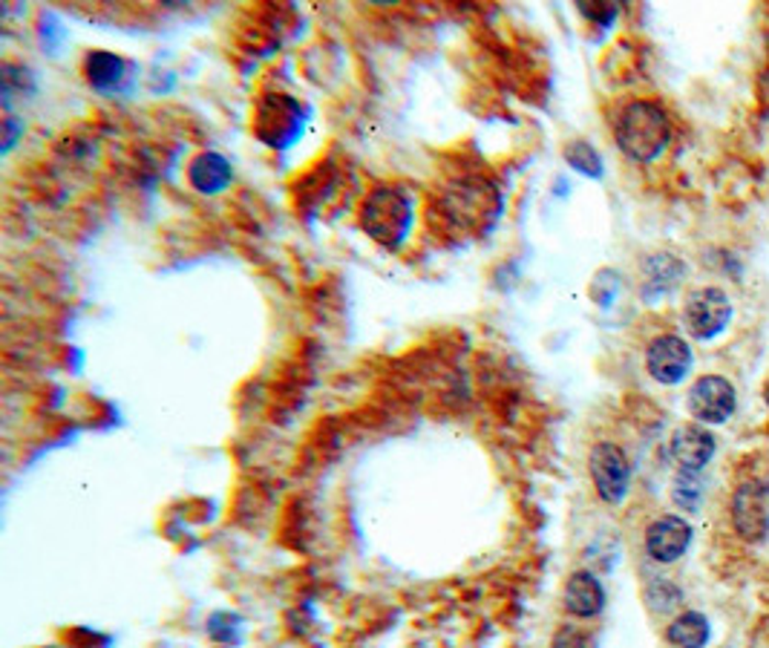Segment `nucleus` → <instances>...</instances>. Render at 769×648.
Listing matches in <instances>:
<instances>
[{"label": "nucleus", "instance_id": "f257e3e1", "mask_svg": "<svg viewBox=\"0 0 769 648\" xmlns=\"http://www.w3.org/2000/svg\"><path fill=\"white\" fill-rule=\"evenodd\" d=\"M614 138L628 159L648 165L655 161L671 142V122L657 101H628L614 119Z\"/></svg>", "mask_w": 769, "mask_h": 648}, {"label": "nucleus", "instance_id": "f03ea898", "mask_svg": "<svg viewBox=\"0 0 769 648\" xmlns=\"http://www.w3.org/2000/svg\"><path fill=\"white\" fill-rule=\"evenodd\" d=\"M360 225L372 239L387 248H398L410 234L412 202L398 188H378L366 197L360 208Z\"/></svg>", "mask_w": 769, "mask_h": 648}, {"label": "nucleus", "instance_id": "7ed1b4c3", "mask_svg": "<svg viewBox=\"0 0 769 648\" xmlns=\"http://www.w3.org/2000/svg\"><path fill=\"white\" fill-rule=\"evenodd\" d=\"M588 473L594 481L597 496L609 504H620L632 488V465L623 447L611 442H600L588 453Z\"/></svg>", "mask_w": 769, "mask_h": 648}, {"label": "nucleus", "instance_id": "20e7f679", "mask_svg": "<svg viewBox=\"0 0 769 648\" xmlns=\"http://www.w3.org/2000/svg\"><path fill=\"white\" fill-rule=\"evenodd\" d=\"M735 534L744 541H761L769 534V484L761 479L740 481L729 502Z\"/></svg>", "mask_w": 769, "mask_h": 648}, {"label": "nucleus", "instance_id": "39448f33", "mask_svg": "<svg viewBox=\"0 0 769 648\" xmlns=\"http://www.w3.org/2000/svg\"><path fill=\"white\" fill-rule=\"evenodd\" d=\"M732 321V300L724 289L717 286H703L694 289L683 305V323L689 335L698 340H712L729 326Z\"/></svg>", "mask_w": 769, "mask_h": 648}, {"label": "nucleus", "instance_id": "423d86ee", "mask_svg": "<svg viewBox=\"0 0 769 648\" xmlns=\"http://www.w3.org/2000/svg\"><path fill=\"white\" fill-rule=\"evenodd\" d=\"M738 395L724 375H703L686 395V410L698 424H726L735 415Z\"/></svg>", "mask_w": 769, "mask_h": 648}, {"label": "nucleus", "instance_id": "0eeeda50", "mask_svg": "<svg viewBox=\"0 0 769 648\" xmlns=\"http://www.w3.org/2000/svg\"><path fill=\"white\" fill-rule=\"evenodd\" d=\"M717 442L715 435L703 429L701 424H683L671 433L669 456L678 467L680 476H698L706 470V465L715 458Z\"/></svg>", "mask_w": 769, "mask_h": 648}, {"label": "nucleus", "instance_id": "6e6552de", "mask_svg": "<svg viewBox=\"0 0 769 648\" xmlns=\"http://www.w3.org/2000/svg\"><path fill=\"white\" fill-rule=\"evenodd\" d=\"M692 349L680 335L655 337L646 349V369L662 387H675L692 369Z\"/></svg>", "mask_w": 769, "mask_h": 648}, {"label": "nucleus", "instance_id": "1a4fd4ad", "mask_svg": "<svg viewBox=\"0 0 769 648\" xmlns=\"http://www.w3.org/2000/svg\"><path fill=\"white\" fill-rule=\"evenodd\" d=\"M692 525L686 518L666 513V516L655 518L646 530V554L651 562L657 565H675L683 559V554L692 545Z\"/></svg>", "mask_w": 769, "mask_h": 648}, {"label": "nucleus", "instance_id": "9d476101", "mask_svg": "<svg viewBox=\"0 0 769 648\" xmlns=\"http://www.w3.org/2000/svg\"><path fill=\"white\" fill-rule=\"evenodd\" d=\"M565 611L577 619H594L605 608V588L591 571H573L562 588Z\"/></svg>", "mask_w": 769, "mask_h": 648}, {"label": "nucleus", "instance_id": "9b49d317", "mask_svg": "<svg viewBox=\"0 0 769 648\" xmlns=\"http://www.w3.org/2000/svg\"><path fill=\"white\" fill-rule=\"evenodd\" d=\"M683 275L686 266L680 257H675V254H651L643 262V298L657 300L662 294H669L671 289H678Z\"/></svg>", "mask_w": 769, "mask_h": 648}, {"label": "nucleus", "instance_id": "f8f14e48", "mask_svg": "<svg viewBox=\"0 0 769 648\" xmlns=\"http://www.w3.org/2000/svg\"><path fill=\"white\" fill-rule=\"evenodd\" d=\"M231 165L220 153H202L191 161L188 179L199 193H220L231 185Z\"/></svg>", "mask_w": 769, "mask_h": 648}, {"label": "nucleus", "instance_id": "ddd939ff", "mask_svg": "<svg viewBox=\"0 0 769 648\" xmlns=\"http://www.w3.org/2000/svg\"><path fill=\"white\" fill-rule=\"evenodd\" d=\"M709 640H712V626L701 611H683L666 628V643L671 648H706Z\"/></svg>", "mask_w": 769, "mask_h": 648}, {"label": "nucleus", "instance_id": "4468645a", "mask_svg": "<svg viewBox=\"0 0 769 648\" xmlns=\"http://www.w3.org/2000/svg\"><path fill=\"white\" fill-rule=\"evenodd\" d=\"M87 81H90L96 90H113V87L122 85L124 78V62L113 53H90L85 62Z\"/></svg>", "mask_w": 769, "mask_h": 648}, {"label": "nucleus", "instance_id": "2eb2a0df", "mask_svg": "<svg viewBox=\"0 0 769 648\" xmlns=\"http://www.w3.org/2000/svg\"><path fill=\"white\" fill-rule=\"evenodd\" d=\"M565 161L582 176H591V179H600L602 176L600 153L594 150V145H588V142H568V145H565Z\"/></svg>", "mask_w": 769, "mask_h": 648}, {"label": "nucleus", "instance_id": "dca6fc26", "mask_svg": "<svg viewBox=\"0 0 769 648\" xmlns=\"http://www.w3.org/2000/svg\"><path fill=\"white\" fill-rule=\"evenodd\" d=\"M671 499H675V504H678L680 511H689V513L698 511V507H701V499H703V490H701V484H698V476H680L678 473L675 490H671Z\"/></svg>", "mask_w": 769, "mask_h": 648}, {"label": "nucleus", "instance_id": "f3484780", "mask_svg": "<svg viewBox=\"0 0 769 648\" xmlns=\"http://www.w3.org/2000/svg\"><path fill=\"white\" fill-rule=\"evenodd\" d=\"M550 648H588V637L577 626H562L556 632Z\"/></svg>", "mask_w": 769, "mask_h": 648}, {"label": "nucleus", "instance_id": "a211bd4d", "mask_svg": "<svg viewBox=\"0 0 769 648\" xmlns=\"http://www.w3.org/2000/svg\"><path fill=\"white\" fill-rule=\"evenodd\" d=\"M579 12L600 23V26H605V23H611L617 18V7H614V3H579Z\"/></svg>", "mask_w": 769, "mask_h": 648}, {"label": "nucleus", "instance_id": "6ab92c4d", "mask_svg": "<svg viewBox=\"0 0 769 648\" xmlns=\"http://www.w3.org/2000/svg\"><path fill=\"white\" fill-rule=\"evenodd\" d=\"M764 401H767V406H769V387L764 389Z\"/></svg>", "mask_w": 769, "mask_h": 648}]
</instances>
